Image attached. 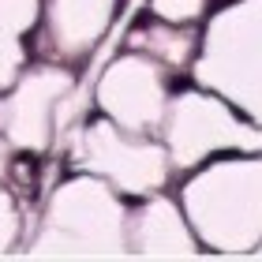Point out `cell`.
Wrapping results in <instances>:
<instances>
[{
    "instance_id": "obj_1",
    "label": "cell",
    "mask_w": 262,
    "mask_h": 262,
    "mask_svg": "<svg viewBox=\"0 0 262 262\" xmlns=\"http://www.w3.org/2000/svg\"><path fill=\"white\" fill-rule=\"evenodd\" d=\"M180 202L202 251L213 258H247L262 240V150H229L184 172Z\"/></svg>"
},
{
    "instance_id": "obj_2",
    "label": "cell",
    "mask_w": 262,
    "mask_h": 262,
    "mask_svg": "<svg viewBox=\"0 0 262 262\" xmlns=\"http://www.w3.org/2000/svg\"><path fill=\"white\" fill-rule=\"evenodd\" d=\"M127 199L90 172H71L49 191L23 236V258H127Z\"/></svg>"
},
{
    "instance_id": "obj_3",
    "label": "cell",
    "mask_w": 262,
    "mask_h": 262,
    "mask_svg": "<svg viewBox=\"0 0 262 262\" xmlns=\"http://www.w3.org/2000/svg\"><path fill=\"white\" fill-rule=\"evenodd\" d=\"M187 75L262 124V0H232L206 15Z\"/></svg>"
},
{
    "instance_id": "obj_4",
    "label": "cell",
    "mask_w": 262,
    "mask_h": 262,
    "mask_svg": "<svg viewBox=\"0 0 262 262\" xmlns=\"http://www.w3.org/2000/svg\"><path fill=\"white\" fill-rule=\"evenodd\" d=\"M158 139L169 154L172 172H191L202 161L217 158V154L262 150V124L240 116L217 94L191 86V90H176L169 98Z\"/></svg>"
},
{
    "instance_id": "obj_5",
    "label": "cell",
    "mask_w": 262,
    "mask_h": 262,
    "mask_svg": "<svg viewBox=\"0 0 262 262\" xmlns=\"http://www.w3.org/2000/svg\"><path fill=\"white\" fill-rule=\"evenodd\" d=\"M68 161L75 172H90L105 180L124 199H142L165 191L172 180V165L158 135H135L116 127L109 116H94L79 124L68 142Z\"/></svg>"
},
{
    "instance_id": "obj_6",
    "label": "cell",
    "mask_w": 262,
    "mask_h": 262,
    "mask_svg": "<svg viewBox=\"0 0 262 262\" xmlns=\"http://www.w3.org/2000/svg\"><path fill=\"white\" fill-rule=\"evenodd\" d=\"M75 94V68L56 60H34L0 94V135L19 154L41 158L53 150L60 113Z\"/></svg>"
},
{
    "instance_id": "obj_7",
    "label": "cell",
    "mask_w": 262,
    "mask_h": 262,
    "mask_svg": "<svg viewBox=\"0 0 262 262\" xmlns=\"http://www.w3.org/2000/svg\"><path fill=\"white\" fill-rule=\"evenodd\" d=\"M169 98V71L135 49L113 56L94 82V109L135 135H158Z\"/></svg>"
},
{
    "instance_id": "obj_8",
    "label": "cell",
    "mask_w": 262,
    "mask_h": 262,
    "mask_svg": "<svg viewBox=\"0 0 262 262\" xmlns=\"http://www.w3.org/2000/svg\"><path fill=\"white\" fill-rule=\"evenodd\" d=\"M120 0H41L38 19V45L41 60H56L75 68L90 60L94 49L113 30Z\"/></svg>"
},
{
    "instance_id": "obj_9",
    "label": "cell",
    "mask_w": 262,
    "mask_h": 262,
    "mask_svg": "<svg viewBox=\"0 0 262 262\" xmlns=\"http://www.w3.org/2000/svg\"><path fill=\"white\" fill-rule=\"evenodd\" d=\"M127 258H146V262H195L202 258L199 236L191 232L180 202L165 191L135 199V206H127Z\"/></svg>"
},
{
    "instance_id": "obj_10",
    "label": "cell",
    "mask_w": 262,
    "mask_h": 262,
    "mask_svg": "<svg viewBox=\"0 0 262 262\" xmlns=\"http://www.w3.org/2000/svg\"><path fill=\"white\" fill-rule=\"evenodd\" d=\"M199 34L195 23H165V19H146L135 23L127 34V49L146 53L150 60H158L169 75H187L191 60L199 53Z\"/></svg>"
},
{
    "instance_id": "obj_11",
    "label": "cell",
    "mask_w": 262,
    "mask_h": 262,
    "mask_svg": "<svg viewBox=\"0 0 262 262\" xmlns=\"http://www.w3.org/2000/svg\"><path fill=\"white\" fill-rule=\"evenodd\" d=\"M23 236H27V217H23V206H19V199L11 195L8 187H0V258L19 255Z\"/></svg>"
},
{
    "instance_id": "obj_12",
    "label": "cell",
    "mask_w": 262,
    "mask_h": 262,
    "mask_svg": "<svg viewBox=\"0 0 262 262\" xmlns=\"http://www.w3.org/2000/svg\"><path fill=\"white\" fill-rule=\"evenodd\" d=\"M27 64H30L27 38H19V34H11V30H0V94L23 75Z\"/></svg>"
},
{
    "instance_id": "obj_13",
    "label": "cell",
    "mask_w": 262,
    "mask_h": 262,
    "mask_svg": "<svg viewBox=\"0 0 262 262\" xmlns=\"http://www.w3.org/2000/svg\"><path fill=\"white\" fill-rule=\"evenodd\" d=\"M41 19V0H0V30L30 38Z\"/></svg>"
},
{
    "instance_id": "obj_14",
    "label": "cell",
    "mask_w": 262,
    "mask_h": 262,
    "mask_svg": "<svg viewBox=\"0 0 262 262\" xmlns=\"http://www.w3.org/2000/svg\"><path fill=\"white\" fill-rule=\"evenodd\" d=\"M150 15L165 23H199L210 15V0H150Z\"/></svg>"
},
{
    "instance_id": "obj_15",
    "label": "cell",
    "mask_w": 262,
    "mask_h": 262,
    "mask_svg": "<svg viewBox=\"0 0 262 262\" xmlns=\"http://www.w3.org/2000/svg\"><path fill=\"white\" fill-rule=\"evenodd\" d=\"M15 158H19V150L11 146L4 135H0V187L11 180V172H15Z\"/></svg>"
},
{
    "instance_id": "obj_16",
    "label": "cell",
    "mask_w": 262,
    "mask_h": 262,
    "mask_svg": "<svg viewBox=\"0 0 262 262\" xmlns=\"http://www.w3.org/2000/svg\"><path fill=\"white\" fill-rule=\"evenodd\" d=\"M247 258H262V240H258V244L251 247V255H247Z\"/></svg>"
}]
</instances>
